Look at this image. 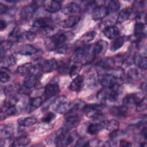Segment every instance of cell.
I'll list each match as a JSON object with an SVG mask.
<instances>
[{
  "mask_svg": "<svg viewBox=\"0 0 147 147\" xmlns=\"http://www.w3.org/2000/svg\"><path fill=\"white\" fill-rule=\"evenodd\" d=\"M127 76L130 80L136 81L140 78V74L136 68H131L128 71Z\"/></svg>",
  "mask_w": 147,
  "mask_h": 147,
  "instance_id": "obj_40",
  "label": "cell"
},
{
  "mask_svg": "<svg viewBox=\"0 0 147 147\" xmlns=\"http://www.w3.org/2000/svg\"><path fill=\"white\" fill-rule=\"evenodd\" d=\"M81 120L80 117L76 114L68 115L65 121L62 130L65 132H68L73 127H76Z\"/></svg>",
  "mask_w": 147,
  "mask_h": 147,
  "instance_id": "obj_7",
  "label": "cell"
},
{
  "mask_svg": "<svg viewBox=\"0 0 147 147\" xmlns=\"http://www.w3.org/2000/svg\"><path fill=\"white\" fill-rule=\"evenodd\" d=\"M104 35L109 39L115 38L119 33V30L117 27L114 25H109L104 28L103 30Z\"/></svg>",
  "mask_w": 147,
  "mask_h": 147,
  "instance_id": "obj_18",
  "label": "cell"
},
{
  "mask_svg": "<svg viewBox=\"0 0 147 147\" xmlns=\"http://www.w3.org/2000/svg\"><path fill=\"white\" fill-rule=\"evenodd\" d=\"M38 77L34 75H28L24 80V86L27 88L30 89L35 87L37 83Z\"/></svg>",
  "mask_w": 147,
  "mask_h": 147,
  "instance_id": "obj_30",
  "label": "cell"
},
{
  "mask_svg": "<svg viewBox=\"0 0 147 147\" xmlns=\"http://www.w3.org/2000/svg\"><path fill=\"white\" fill-rule=\"evenodd\" d=\"M147 107V101L146 97L140 99L138 102L136 104V111L140 112L146 109Z\"/></svg>",
  "mask_w": 147,
  "mask_h": 147,
  "instance_id": "obj_44",
  "label": "cell"
},
{
  "mask_svg": "<svg viewBox=\"0 0 147 147\" xmlns=\"http://www.w3.org/2000/svg\"><path fill=\"white\" fill-rule=\"evenodd\" d=\"M8 7L6 5L2 3H0V13L1 15L5 14L8 11Z\"/></svg>",
  "mask_w": 147,
  "mask_h": 147,
  "instance_id": "obj_53",
  "label": "cell"
},
{
  "mask_svg": "<svg viewBox=\"0 0 147 147\" xmlns=\"http://www.w3.org/2000/svg\"><path fill=\"white\" fill-rule=\"evenodd\" d=\"M141 89H142H142L144 88V91H146V83L144 82V83H142V84H141Z\"/></svg>",
  "mask_w": 147,
  "mask_h": 147,
  "instance_id": "obj_56",
  "label": "cell"
},
{
  "mask_svg": "<svg viewBox=\"0 0 147 147\" xmlns=\"http://www.w3.org/2000/svg\"><path fill=\"white\" fill-rule=\"evenodd\" d=\"M68 38L66 33H60L55 34L47 38L45 41L46 48L49 51H56L59 47L65 44V41Z\"/></svg>",
  "mask_w": 147,
  "mask_h": 147,
  "instance_id": "obj_4",
  "label": "cell"
},
{
  "mask_svg": "<svg viewBox=\"0 0 147 147\" xmlns=\"http://www.w3.org/2000/svg\"><path fill=\"white\" fill-rule=\"evenodd\" d=\"M22 34L21 33L20 29L17 28H15L13 29L10 33L9 34V38H10V40L13 41H16V42H20L23 39V36Z\"/></svg>",
  "mask_w": 147,
  "mask_h": 147,
  "instance_id": "obj_31",
  "label": "cell"
},
{
  "mask_svg": "<svg viewBox=\"0 0 147 147\" xmlns=\"http://www.w3.org/2000/svg\"><path fill=\"white\" fill-rule=\"evenodd\" d=\"M6 116H11L16 114L17 110L14 106H3L2 110Z\"/></svg>",
  "mask_w": 147,
  "mask_h": 147,
  "instance_id": "obj_41",
  "label": "cell"
},
{
  "mask_svg": "<svg viewBox=\"0 0 147 147\" xmlns=\"http://www.w3.org/2000/svg\"><path fill=\"white\" fill-rule=\"evenodd\" d=\"M42 103V99L40 96H36L32 98L29 100V109L30 110H33L36 108L39 107L40 106H41Z\"/></svg>",
  "mask_w": 147,
  "mask_h": 147,
  "instance_id": "obj_39",
  "label": "cell"
},
{
  "mask_svg": "<svg viewBox=\"0 0 147 147\" xmlns=\"http://www.w3.org/2000/svg\"><path fill=\"white\" fill-rule=\"evenodd\" d=\"M106 3H107V5L106 7L108 9L109 13L110 12V13L116 12L118 10H119V9H120V6H121L120 3L118 1L112 0V1H107L106 2Z\"/></svg>",
  "mask_w": 147,
  "mask_h": 147,
  "instance_id": "obj_35",
  "label": "cell"
},
{
  "mask_svg": "<svg viewBox=\"0 0 147 147\" xmlns=\"http://www.w3.org/2000/svg\"><path fill=\"white\" fill-rule=\"evenodd\" d=\"M41 65L42 72L46 73L52 72L53 71L57 69L59 67L58 63L55 59L47 60Z\"/></svg>",
  "mask_w": 147,
  "mask_h": 147,
  "instance_id": "obj_13",
  "label": "cell"
},
{
  "mask_svg": "<svg viewBox=\"0 0 147 147\" xmlns=\"http://www.w3.org/2000/svg\"><path fill=\"white\" fill-rule=\"evenodd\" d=\"M103 106L98 104H90L84 105L82 110L85 115L94 120H98L102 118L103 114L102 110Z\"/></svg>",
  "mask_w": 147,
  "mask_h": 147,
  "instance_id": "obj_5",
  "label": "cell"
},
{
  "mask_svg": "<svg viewBox=\"0 0 147 147\" xmlns=\"http://www.w3.org/2000/svg\"><path fill=\"white\" fill-rule=\"evenodd\" d=\"M82 68V64L79 63H74L72 65L70 66L69 74L71 77H74L78 76V74L80 72Z\"/></svg>",
  "mask_w": 147,
  "mask_h": 147,
  "instance_id": "obj_38",
  "label": "cell"
},
{
  "mask_svg": "<svg viewBox=\"0 0 147 147\" xmlns=\"http://www.w3.org/2000/svg\"><path fill=\"white\" fill-rule=\"evenodd\" d=\"M37 49L32 45L25 44L22 45L17 51V53L22 55L30 56L36 53Z\"/></svg>",
  "mask_w": 147,
  "mask_h": 147,
  "instance_id": "obj_22",
  "label": "cell"
},
{
  "mask_svg": "<svg viewBox=\"0 0 147 147\" xmlns=\"http://www.w3.org/2000/svg\"><path fill=\"white\" fill-rule=\"evenodd\" d=\"M1 133L3 138H10L13 134V128L10 125H5L2 127Z\"/></svg>",
  "mask_w": 147,
  "mask_h": 147,
  "instance_id": "obj_36",
  "label": "cell"
},
{
  "mask_svg": "<svg viewBox=\"0 0 147 147\" xmlns=\"http://www.w3.org/2000/svg\"><path fill=\"white\" fill-rule=\"evenodd\" d=\"M5 66L10 67L14 65L17 63V59L14 56L10 55L5 59Z\"/></svg>",
  "mask_w": 147,
  "mask_h": 147,
  "instance_id": "obj_46",
  "label": "cell"
},
{
  "mask_svg": "<svg viewBox=\"0 0 147 147\" xmlns=\"http://www.w3.org/2000/svg\"><path fill=\"white\" fill-rule=\"evenodd\" d=\"M89 141H87L85 138H79L76 142L75 146H88Z\"/></svg>",
  "mask_w": 147,
  "mask_h": 147,
  "instance_id": "obj_51",
  "label": "cell"
},
{
  "mask_svg": "<svg viewBox=\"0 0 147 147\" xmlns=\"http://www.w3.org/2000/svg\"><path fill=\"white\" fill-rule=\"evenodd\" d=\"M100 84L103 87H110L117 83L116 79L113 78L111 75L107 74L103 75L101 78L99 79Z\"/></svg>",
  "mask_w": 147,
  "mask_h": 147,
  "instance_id": "obj_20",
  "label": "cell"
},
{
  "mask_svg": "<svg viewBox=\"0 0 147 147\" xmlns=\"http://www.w3.org/2000/svg\"><path fill=\"white\" fill-rule=\"evenodd\" d=\"M108 47V43L103 40H98L94 45H93L94 51L96 57L99 55L104 54L107 49Z\"/></svg>",
  "mask_w": 147,
  "mask_h": 147,
  "instance_id": "obj_16",
  "label": "cell"
},
{
  "mask_svg": "<svg viewBox=\"0 0 147 147\" xmlns=\"http://www.w3.org/2000/svg\"><path fill=\"white\" fill-rule=\"evenodd\" d=\"M24 37L30 41H33L36 37V34L35 32L32 31V30H28V31H26L25 33H24Z\"/></svg>",
  "mask_w": 147,
  "mask_h": 147,
  "instance_id": "obj_50",
  "label": "cell"
},
{
  "mask_svg": "<svg viewBox=\"0 0 147 147\" xmlns=\"http://www.w3.org/2000/svg\"><path fill=\"white\" fill-rule=\"evenodd\" d=\"M140 99H141L135 93L129 94L126 95L123 98L122 100V104L123 105H125V106L135 105V104H137Z\"/></svg>",
  "mask_w": 147,
  "mask_h": 147,
  "instance_id": "obj_26",
  "label": "cell"
},
{
  "mask_svg": "<svg viewBox=\"0 0 147 147\" xmlns=\"http://www.w3.org/2000/svg\"><path fill=\"white\" fill-rule=\"evenodd\" d=\"M103 123L104 128L106 129L107 130L110 131L118 129L119 126V122L114 119L103 121Z\"/></svg>",
  "mask_w": 147,
  "mask_h": 147,
  "instance_id": "obj_34",
  "label": "cell"
},
{
  "mask_svg": "<svg viewBox=\"0 0 147 147\" xmlns=\"http://www.w3.org/2000/svg\"><path fill=\"white\" fill-rule=\"evenodd\" d=\"M10 79V76L5 71H1L0 74V80L2 83H6Z\"/></svg>",
  "mask_w": 147,
  "mask_h": 147,
  "instance_id": "obj_52",
  "label": "cell"
},
{
  "mask_svg": "<svg viewBox=\"0 0 147 147\" xmlns=\"http://www.w3.org/2000/svg\"><path fill=\"white\" fill-rule=\"evenodd\" d=\"M123 132L122 130H121L119 129H117L113 131H111L110 132V133L109 134V138H110V140H115V139H116L118 137L121 136L123 134Z\"/></svg>",
  "mask_w": 147,
  "mask_h": 147,
  "instance_id": "obj_47",
  "label": "cell"
},
{
  "mask_svg": "<svg viewBox=\"0 0 147 147\" xmlns=\"http://www.w3.org/2000/svg\"><path fill=\"white\" fill-rule=\"evenodd\" d=\"M13 44V42L10 40L2 41L1 42V54L5 53V52L9 50Z\"/></svg>",
  "mask_w": 147,
  "mask_h": 147,
  "instance_id": "obj_42",
  "label": "cell"
},
{
  "mask_svg": "<svg viewBox=\"0 0 147 147\" xmlns=\"http://www.w3.org/2000/svg\"><path fill=\"white\" fill-rule=\"evenodd\" d=\"M134 36L138 39L141 40L145 35V23L142 22H137L134 26Z\"/></svg>",
  "mask_w": 147,
  "mask_h": 147,
  "instance_id": "obj_21",
  "label": "cell"
},
{
  "mask_svg": "<svg viewBox=\"0 0 147 147\" xmlns=\"http://www.w3.org/2000/svg\"><path fill=\"white\" fill-rule=\"evenodd\" d=\"M44 1H34L31 4L24 7L20 13L23 20H29L37 11L40 5H43Z\"/></svg>",
  "mask_w": 147,
  "mask_h": 147,
  "instance_id": "obj_6",
  "label": "cell"
},
{
  "mask_svg": "<svg viewBox=\"0 0 147 147\" xmlns=\"http://www.w3.org/2000/svg\"><path fill=\"white\" fill-rule=\"evenodd\" d=\"M79 21L80 17L78 16H72L60 22L59 25L64 28H71L76 25Z\"/></svg>",
  "mask_w": 147,
  "mask_h": 147,
  "instance_id": "obj_15",
  "label": "cell"
},
{
  "mask_svg": "<svg viewBox=\"0 0 147 147\" xmlns=\"http://www.w3.org/2000/svg\"><path fill=\"white\" fill-rule=\"evenodd\" d=\"M131 13V9L129 7H126L121 10L117 16V22L118 24H122L123 22L128 20L130 18Z\"/></svg>",
  "mask_w": 147,
  "mask_h": 147,
  "instance_id": "obj_25",
  "label": "cell"
},
{
  "mask_svg": "<svg viewBox=\"0 0 147 147\" xmlns=\"http://www.w3.org/2000/svg\"><path fill=\"white\" fill-rule=\"evenodd\" d=\"M30 142V139L29 137L22 136L17 139H16L13 142L11 146H26Z\"/></svg>",
  "mask_w": 147,
  "mask_h": 147,
  "instance_id": "obj_32",
  "label": "cell"
},
{
  "mask_svg": "<svg viewBox=\"0 0 147 147\" xmlns=\"http://www.w3.org/2000/svg\"><path fill=\"white\" fill-rule=\"evenodd\" d=\"M18 102V99L16 96L10 95L4 102V106H16Z\"/></svg>",
  "mask_w": 147,
  "mask_h": 147,
  "instance_id": "obj_45",
  "label": "cell"
},
{
  "mask_svg": "<svg viewBox=\"0 0 147 147\" xmlns=\"http://www.w3.org/2000/svg\"><path fill=\"white\" fill-rule=\"evenodd\" d=\"M60 89L58 84L56 83H49L45 87L44 95L45 98L48 99L57 95Z\"/></svg>",
  "mask_w": 147,
  "mask_h": 147,
  "instance_id": "obj_10",
  "label": "cell"
},
{
  "mask_svg": "<svg viewBox=\"0 0 147 147\" xmlns=\"http://www.w3.org/2000/svg\"><path fill=\"white\" fill-rule=\"evenodd\" d=\"M96 57L93 45H88L78 48L71 57L73 63H79L86 64L91 63Z\"/></svg>",
  "mask_w": 147,
  "mask_h": 147,
  "instance_id": "obj_1",
  "label": "cell"
},
{
  "mask_svg": "<svg viewBox=\"0 0 147 147\" xmlns=\"http://www.w3.org/2000/svg\"><path fill=\"white\" fill-rule=\"evenodd\" d=\"M115 64V62L114 59L110 57H106L99 61L98 63V65L103 69L107 71L114 68Z\"/></svg>",
  "mask_w": 147,
  "mask_h": 147,
  "instance_id": "obj_23",
  "label": "cell"
},
{
  "mask_svg": "<svg viewBox=\"0 0 147 147\" xmlns=\"http://www.w3.org/2000/svg\"><path fill=\"white\" fill-rule=\"evenodd\" d=\"M34 66V64L31 63H25L18 66L16 69V72L18 74L23 76L32 75L33 74Z\"/></svg>",
  "mask_w": 147,
  "mask_h": 147,
  "instance_id": "obj_12",
  "label": "cell"
},
{
  "mask_svg": "<svg viewBox=\"0 0 147 147\" xmlns=\"http://www.w3.org/2000/svg\"><path fill=\"white\" fill-rule=\"evenodd\" d=\"M37 122V119L34 117H21L17 120L18 124L22 127H29L33 125Z\"/></svg>",
  "mask_w": 147,
  "mask_h": 147,
  "instance_id": "obj_28",
  "label": "cell"
},
{
  "mask_svg": "<svg viewBox=\"0 0 147 147\" xmlns=\"http://www.w3.org/2000/svg\"><path fill=\"white\" fill-rule=\"evenodd\" d=\"M109 14L108 9L106 6L98 5L95 6L91 13V18L94 21H98L105 18Z\"/></svg>",
  "mask_w": 147,
  "mask_h": 147,
  "instance_id": "obj_8",
  "label": "cell"
},
{
  "mask_svg": "<svg viewBox=\"0 0 147 147\" xmlns=\"http://www.w3.org/2000/svg\"><path fill=\"white\" fill-rule=\"evenodd\" d=\"M120 85L117 83L110 87H103L98 91L96 98L99 100H108L110 102H115L118 99Z\"/></svg>",
  "mask_w": 147,
  "mask_h": 147,
  "instance_id": "obj_2",
  "label": "cell"
},
{
  "mask_svg": "<svg viewBox=\"0 0 147 147\" xmlns=\"http://www.w3.org/2000/svg\"><path fill=\"white\" fill-rule=\"evenodd\" d=\"M98 79L96 75L94 73H92L88 77L87 79V84L89 87L94 88L97 84Z\"/></svg>",
  "mask_w": 147,
  "mask_h": 147,
  "instance_id": "obj_43",
  "label": "cell"
},
{
  "mask_svg": "<svg viewBox=\"0 0 147 147\" xmlns=\"http://www.w3.org/2000/svg\"><path fill=\"white\" fill-rule=\"evenodd\" d=\"M103 129H104V123L103 121H102L100 123H90L87 128V131L90 135H95Z\"/></svg>",
  "mask_w": 147,
  "mask_h": 147,
  "instance_id": "obj_27",
  "label": "cell"
},
{
  "mask_svg": "<svg viewBox=\"0 0 147 147\" xmlns=\"http://www.w3.org/2000/svg\"><path fill=\"white\" fill-rule=\"evenodd\" d=\"M119 145L121 146H127V147H129V146H132V144H131V142H130L129 141H127L126 140H121L120 141V142H119Z\"/></svg>",
  "mask_w": 147,
  "mask_h": 147,
  "instance_id": "obj_54",
  "label": "cell"
},
{
  "mask_svg": "<svg viewBox=\"0 0 147 147\" xmlns=\"http://www.w3.org/2000/svg\"><path fill=\"white\" fill-rule=\"evenodd\" d=\"M133 61L136 64L138 67L145 70L147 68V59L145 56H141L138 53H135L133 57Z\"/></svg>",
  "mask_w": 147,
  "mask_h": 147,
  "instance_id": "obj_24",
  "label": "cell"
},
{
  "mask_svg": "<svg viewBox=\"0 0 147 147\" xmlns=\"http://www.w3.org/2000/svg\"><path fill=\"white\" fill-rule=\"evenodd\" d=\"M107 71L106 74H109L116 80L122 79L125 75L124 70L120 67H114Z\"/></svg>",
  "mask_w": 147,
  "mask_h": 147,
  "instance_id": "obj_29",
  "label": "cell"
},
{
  "mask_svg": "<svg viewBox=\"0 0 147 147\" xmlns=\"http://www.w3.org/2000/svg\"><path fill=\"white\" fill-rule=\"evenodd\" d=\"M127 107L125 106H113L110 109V113L115 117H125L127 113Z\"/></svg>",
  "mask_w": 147,
  "mask_h": 147,
  "instance_id": "obj_19",
  "label": "cell"
},
{
  "mask_svg": "<svg viewBox=\"0 0 147 147\" xmlns=\"http://www.w3.org/2000/svg\"><path fill=\"white\" fill-rule=\"evenodd\" d=\"M96 35V33L95 32V31L92 30V31L87 32L80 37V41L82 42H84V43L91 41L95 38Z\"/></svg>",
  "mask_w": 147,
  "mask_h": 147,
  "instance_id": "obj_37",
  "label": "cell"
},
{
  "mask_svg": "<svg viewBox=\"0 0 147 147\" xmlns=\"http://www.w3.org/2000/svg\"><path fill=\"white\" fill-rule=\"evenodd\" d=\"M125 42V37L123 36H119L116 37L114 40L112 42L110 49L112 51H116L117 50L121 48Z\"/></svg>",
  "mask_w": 147,
  "mask_h": 147,
  "instance_id": "obj_33",
  "label": "cell"
},
{
  "mask_svg": "<svg viewBox=\"0 0 147 147\" xmlns=\"http://www.w3.org/2000/svg\"><path fill=\"white\" fill-rule=\"evenodd\" d=\"M84 83V77L82 75L76 76L71 83L69 88L75 92L79 91L83 87Z\"/></svg>",
  "mask_w": 147,
  "mask_h": 147,
  "instance_id": "obj_17",
  "label": "cell"
},
{
  "mask_svg": "<svg viewBox=\"0 0 147 147\" xmlns=\"http://www.w3.org/2000/svg\"><path fill=\"white\" fill-rule=\"evenodd\" d=\"M81 10L80 6L75 2H71L62 9V13L65 15L70 16H75L74 14L80 12Z\"/></svg>",
  "mask_w": 147,
  "mask_h": 147,
  "instance_id": "obj_14",
  "label": "cell"
},
{
  "mask_svg": "<svg viewBox=\"0 0 147 147\" xmlns=\"http://www.w3.org/2000/svg\"><path fill=\"white\" fill-rule=\"evenodd\" d=\"M52 20L50 17H41L36 20L33 24V27L40 28L43 30L52 26Z\"/></svg>",
  "mask_w": 147,
  "mask_h": 147,
  "instance_id": "obj_9",
  "label": "cell"
},
{
  "mask_svg": "<svg viewBox=\"0 0 147 147\" xmlns=\"http://www.w3.org/2000/svg\"><path fill=\"white\" fill-rule=\"evenodd\" d=\"M53 109L57 113L63 114H67L74 113V102H69L66 98L61 96L55 99L53 102Z\"/></svg>",
  "mask_w": 147,
  "mask_h": 147,
  "instance_id": "obj_3",
  "label": "cell"
},
{
  "mask_svg": "<svg viewBox=\"0 0 147 147\" xmlns=\"http://www.w3.org/2000/svg\"><path fill=\"white\" fill-rule=\"evenodd\" d=\"M56 117L55 114L52 112H49L48 114H47L42 118V122L45 123H50Z\"/></svg>",
  "mask_w": 147,
  "mask_h": 147,
  "instance_id": "obj_48",
  "label": "cell"
},
{
  "mask_svg": "<svg viewBox=\"0 0 147 147\" xmlns=\"http://www.w3.org/2000/svg\"><path fill=\"white\" fill-rule=\"evenodd\" d=\"M7 27V23L5 20H3L2 19L0 21V30L1 31H2L5 30Z\"/></svg>",
  "mask_w": 147,
  "mask_h": 147,
  "instance_id": "obj_55",
  "label": "cell"
},
{
  "mask_svg": "<svg viewBox=\"0 0 147 147\" xmlns=\"http://www.w3.org/2000/svg\"><path fill=\"white\" fill-rule=\"evenodd\" d=\"M70 66L68 65L67 64H62L58 67V71L61 74H69Z\"/></svg>",
  "mask_w": 147,
  "mask_h": 147,
  "instance_id": "obj_49",
  "label": "cell"
},
{
  "mask_svg": "<svg viewBox=\"0 0 147 147\" xmlns=\"http://www.w3.org/2000/svg\"><path fill=\"white\" fill-rule=\"evenodd\" d=\"M44 8L47 11L53 13H56L61 9V2L57 1H49L44 2L43 4Z\"/></svg>",
  "mask_w": 147,
  "mask_h": 147,
  "instance_id": "obj_11",
  "label": "cell"
}]
</instances>
